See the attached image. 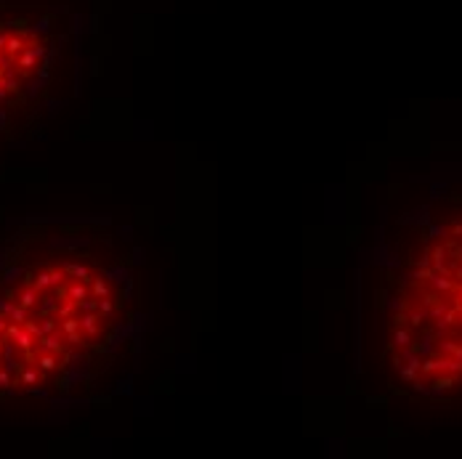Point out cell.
<instances>
[{
	"label": "cell",
	"instance_id": "1",
	"mask_svg": "<svg viewBox=\"0 0 462 459\" xmlns=\"http://www.w3.org/2000/svg\"><path fill=\"white\" fill-rule=\"evenodd\" d=\"M139 258L96 224L30 221L0 244V399L96 390L141 343Z\"/></svg>",
	"mask_w": 462,
	"mask_h": 459
},
{
	"label": "cell",
	"instance_id": "2",
	"mask_svg": "<svg viewBox=\"0 0 462 459\" xmlns=\"http://www.w3.org/2000/svg\"><path fill=\"white\" fill-rule=\"evenodd\" d=\"M388 382L428 401L462 399V194L396 234L377 289Z\"/></svg>",
	"mask_w": 462,
	"mask_h": 459
},
{
	"label": "cell",
	"instance_id": "3",
	"mask_svg": "<svg viewBox=\"0 0 462 459\" xmlns=\"http://www.w3.org/2000/svg\"><path fill=\"white\" fill-rule=\"evenodd\" d=\"M61 46L53 14L0 5V143L32 131L51 112Z\"/></svg>",
	"mask_w": 462,
	"mask_h": 459
}]
</instances>
